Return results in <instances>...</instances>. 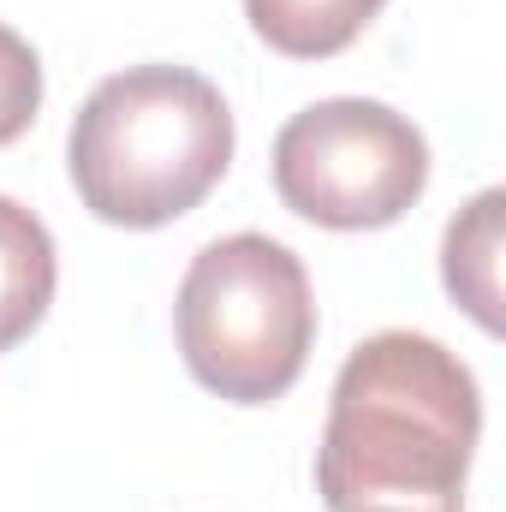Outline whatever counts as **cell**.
<instances>
[{
    "label": "cell",
    "mask_w": 506,
    "mask_h": 512,
    "mask_svg": "<svg viewBox=\"0 0 506 512\" xmlns=\"http://www.w3.org/2000/svg\"><path fill=\"white\" fill-rule=\"evenodd\" d=\"M483 435L477 376L429 334L381 328L352 346L316 441L328 512H459Z\"/></svg>",
    "instance_id": "obj_1"
},
{
    "label": "cell",
    "mask_w": 506,
    "mask_h": 512,
    "mask_svg": "<svg viewBox=\"0 0 506 512\" xmlns=\"http://www.w3.org/2000/svg\"><path fill=\"white\" fill-rule=\"evenodd\" d=\"M233 108L191 66H126L102 78L66 137L78 203L131 233L191 215L233 167Z\"/></svg>",
    "instance_id": "obj_2"
},
{
    "label": "cell",
    "mask_w": 506,
    "mask_h": 512,
    "mask_svg": "<svg viewBox=\"0 0 506 512\" xmlns=\"http://www.w3.org/2000/svg\"><path fill=\"white\" fill-rule=\"evenodd\" d=\"M173 334L197 387L233 405H268L292 393L316 346L310 274L268 233H227L191 256Z\"/></svg>",
    "instance_id": "obj_3"
},
{
    "label": "cell",
    "mask_w": 506,
    "mask_h": 512,
    "mask_svg": "<svg viewBox=\"0 0 506 512\" xmlns=\"http://www.w3.org/2000/svg\"><path fill=\"white\" fill-rule=\"evenodd\" d=\"M274 197L328 233H376L429 191V143L370 96L310 102L274 131Z\"/></svg>",
    "instance_id": "obj_4"
},
{
    "label": "cell",
    "mask_w": 506,
    "mask_h": 512,
    "mask_svg": "<svg viewBox=\"0 0 506 512\" xmlns=\"http://www.w3.org/2000/svg\"><path fill=\"white\" fill-rule=\"evenodd\" d=\"M60 286V256L36 209L18 197H0V352L30 340L54 304Z\"/></svg>",
    "instance_id": "obj_5"
},
{
    "label": "cell",
    "mask_w": 506,
    "mask_h": 512,
    "mask_svg": "<svg viewBox=\"0 0 506 512\" xmlns=\"http://www.w3.org/2000/svg\"><path fill=\"white\" fill-rule=\"evenodd\" d=\"M501 191H483L471 209L447 221L441 239V280L447 292L477 316V328L501 334Z\"/></svg>",
    "instance_id": "obj_6"
},
{
    "label": "cell",
    "mask_w": 506,
    "mask_h": 512,
    "mask_svg": "<svg viewBox=\"0 0 506 512\" xmlns=\"http://www.w3.org/2000/svg\"><path fill=\"white\" fill-rule=\"evenodd\" d=\"M387 0H245L251 30L286 60H334L346 54Z\"/></svg>",
    "instance_id": "obj_7"
},
{
    "label": "cell",
    "mask_w": 506,
    "mask_h": 512,
    "mask_svg": "<svg viewBox=\"0 0 506 512\" xmlns=\"http://www.w3.org/2000/svg\"><path fill=\"white\" fill-rule=\"evenodd\" d=\"M36 108H42V60L12 24H0V149L36 126Z\"/></svg>",
    "instance_id": "obj_8"
}]
</instances>
